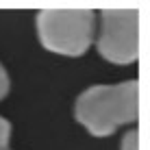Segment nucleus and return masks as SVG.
I'll return each mask as SVG.
<instances>
[{"mask_svg": "<svg viewBox=\"0 0 150 150\" xmlns=\"http://www.w3.org/2000/svg\"><path fill=\"white\" fill-rule=\"evenodd\" d=\"M74 117L94 137H109L124 124H135L139 117V83L124 81L85 89L76 98Z\"/></svg>", "mask_w": 150, "mask_h": 150, "instance_id": "1", "label": "nucleus"}, {"mask_svg": "<svg viewBox=\"0 0 150 150\" xmlns=\"http://www.w3.org/2000/svg\"><path fill=\"white\" fill-rule=\"evenodd\" d=\"M96 35V11L91 9H41L37 13V37L48 52L81 57Z\"/></svg>", "mask_w": 150, "mask_h": 150, "instance_id": "2", "label": "nucleus"}, {"mask_svg": "<svg viewBox=\"0 0 150 150\" xmlns=\"http://www.w3.org/2000/svg\"><path fill=\"white\" fill-rule=\"evenodd\" d=\"M96 48L102 59L115 65L135 63L139 57V11L137 9H105Z\"/></svg>", "mask_w": 150, "mask_h": 150, "instance_id": "3", "label": "nucleus"}, {"mask_svg": "<svg viewBox=\"0 0 150 150\" xmlns=\"http://www.w3.org/2000/svg\"><path fill=\"white\" fill-rule=\"evenodd\" d=\"M120 148L122 150H139V131L137 128H131V131L122 137Z\"/></svg>", "mask_w": 150, "mask_h": 150, "instance_id": "4", "label": "nucleus"}, {"mask_svg": "<svg viewBox=\"0 0 150 150\" xmlns=\"http://www.w3.org/2000/svg\"><path fill=\"white\" fill-rule=\"evenodd\" d=\"M9 139H11V122L0 115V150L9 148Z\"/></svg>", "mask_w": 150, "mask_h": 150, "instance_id": "5", "label": "nucleus"}, {"mask_svg": "<svg viewBox=\"0 0 150 150\" xmlns=\"http://www.w3.org/2000/svg\"><path fill=\"white\" fill-rule=\"evenodd\" d=\"M9 87H11V83H9V74H7V70H4V65L0 63V100L9 94Z\"/></svg>", "mask_w": 150, "mask_h": 150, "instance_id": "6", "label": "nucleus"}]
</instances>
